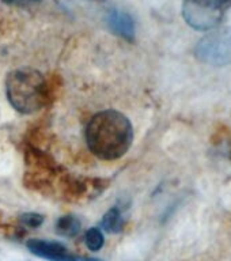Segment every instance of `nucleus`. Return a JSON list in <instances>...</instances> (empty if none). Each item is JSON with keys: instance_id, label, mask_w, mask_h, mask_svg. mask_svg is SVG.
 <instances>
[{"instance_id": "nucleus-5", "label": "nucleus", "mask_w": 231, "mask_h": 261, "mask_svg": "<svg viewBox=\"0 0 231 261\" xmlns=\"http://www.w3.org/2000/svg\"><path fill=\"white\" fill-rule=\"evenodd\" d=\"M26 246L34 256L49 261H65L67 257L69 256L67 246H64L61 242H57V241L33 238V240H29L26 242Z\"/></svg>"}, {"instance_id": "nucleus-1", "label": "nucleus", "mask_w": 231, "mask_h": 261, "mask_svg": "<svg viewBox=\"0 0 231 261\" xmlns=\"http://www.w3.org/2000/svg\"><path fill=\"white\" fill-rule=\"evenodd\" d=\"M134 126L121 112L104 110L91 117L86 128V142L91 154L102 161H116L130 150Z\"/></svg>"}, {"instance_id": "nucleus-4", "label": "nucleus", "mask_w": 231, "mask_h": 261, "mask_svg": "<svg viewBox=\"0 0 231 261\" xmlns=\"http://www.w3.org/2000/svg\"><path fill=\"white\" fill-rule=\"evenodd\" d=\"M195 55L206 64L218 67L231 64V28L201 38L196 45Z\"/></svg>"}, {"instance_id": "nucleus-11", "label": "nucleus", "mask_w": 231, "mask_h": 261, "mask_svg": "<svg viewBox=\"0 0 231 261\" xmlns=\"http://www.w3.org/2000/svg\"><path fill=\"white\" fill-rule=\"evenodd\" d=\"M40 0H3V3L10 4V6H23L29 3H37Z\"/></svg>"}, {"instance_id": "nucleus-8", "label": "nucleus", "mask_w": 231, "mask_h": 261, "mask_svg": "<svg viewBox=\"0 0 231 261\" xmlns=\"http://www.w3.org/2000/svg\"><path fill=\"white\" fill-rule=\"evenodd\" d=\"M99 226H101L102 230L112 232V234L121 231L122 227H124V219H122L121 211L117 207L110 208L109 211L102 216Z\"/></svg>"}, {"instance_id": "nucleus-6", "label": "nucleus", "mask_w": 231, "mask_h": 261, "mask_svg": "<svg viewBox=\"0 0 231 261\" xmlns=\"http://www.w3.org/2000/svg\"><path fill=\"white\" fill-rule=\"evenodd\" d=\"M106 24L109 30L116 34V36L121 37L122 40L125 41H134L135 40V22L130 14L125 11L117 10V8H112L106 14Z\"/></svg>"}, {"instance_id": "nucleus-7", "label": "nucleus", "mask_w": 231, "mask_h": 261, "mask_svg": "<svg viewBox=\"0 0 231 261\" xmlns=\"http://www.w3.org/2000/svg\"><path fill=\"white\" fill-rule=\"evenodd\" d=\"M56 232L63 237H75L82 228V222L75 215L60 216L56 222Z\"/></svg>"}, {"instance_id": "nucleus-9", "label": "nucleus", "mask_w": 231, "mask_h": 261, "mask_svg": "<svg viewBox=\"0 0 231 261\" xmlns=\"http://www.w3.org/2000/svg\"><path fill=\"white\" fill-rule=\"evenodd\" d=\"M86 246L91 250V252H98L99 249H102L104 244H105V237L104 232L99 227H91L86 231L85 236Z\"/></svg>"}, {"instance_id": "nucleus-10", "label": "nucleus", "mask_w": 231, "mask_h": 261, "mask_svg": "<svg viewBox=\"0 0 231 261\" xmlns=\"http://www.w3.org/2000/svg\"><path fill=\"white\" fill-rule=\"evenodd\" d=\"M20 222L23 226L30 228L40 227L44 223V216L37 214V212H26L23 215H20Z\"/></svg>"}, {"instance_id": "nucleus-2", "label": "nucleus", "mask_w": 231, "mask_h": 261, "mask_svg": "<svg viewBox=\"0 0 231 261\" xmlns=\"http://www.w3.org/2000/svg\"><path fill=\"white\" fill-rule=\"evenodd\" d=\"M6 94L10 105L22 114L41 110L48 99V86L44 75L33 68L15 69L7 75Z\"/></svg>"}, {"instance_id": "nucleus-3", "label": "nucleus", "mask_w": 231, "mask_h": 261, "mask_svg": "<svg viewBox=\"0 0 231 261\" xmlns=\"http://www.w3.org/2000/svg\"><path fill=\"white\" fill-rule=\"evenodd\" d=\"M231 0H185L184 19L196 30H211L222 22Z\"/></svg>"}]
</instances>
